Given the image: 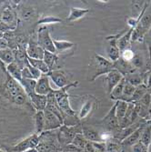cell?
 Returning <instances> with one entry per match:
<instances>
[{"label": "cell", "instance_id": "obj_1", "mask_svg": "<svg viewBox=\"0 0 151 152\" xmlns=\"http://www.w3.org/2000/svg\"><path fill=\"white\" fill-rule=\"evenodd\" d=\"M77 85H78V81H76V82L70 83L69 85L63 88H59L58 90L53 91L55 99H56L58 106L61 109L63 115H66L68 117H75L76 116V112L74 111L73 108L70 106L69 96H68L67 90L72 87H77Z\"/></svg>", "mask_w": 151, "mask_h": 152}, {"label": "cell", "instance_id": "obj_2", "mask_svg": "<svg viewBox=\"0 0 151 152\" xmlns=\"http://www.w3.org/2000/svg\"><path fill=\"white\" fill-rule=\"evenodd\" d=\"M37 44L39 47L42 48L45 51H48L51 53H56L57 50L55 48L53 39L51 38L49 29L47 26L40 27L39 30L37 31Z\"/></svg>", "mask_w": 151, "mask_h": 152}, {"label": "cell", "instance_id": "obj_3", "mask_svg": "<svg viewBox=\"0 0 151 152\" xmlns=\"http://www.w3.org/2000/svg\"><path fill=\"white\" fill-rule=\"evenodd\" d=\"M39 135L35 133L25 139L24 140L20 141L16 146H14L13 150L15 152H26L32 148H36L39 144Z\"/></svg>", "mask_w": 151, "mask_h": 152}, {"label": "cell", "instance_id": "obj_4", "mask_svg": "<svg viewBox=\"0 0 151 152\" xmlns=\"http://www.w3.org/2000/svg\"><path fill=\"white\" fill-rule=\"evenodd\" d=\"M96 63H97V66L98 68V73L93 77L92 80H94L97 77L101 76V75H106L110 70L114 69V63L110 60L105 58L104 57L100 56V55H96L95 56Z\"/></svg>", "mask_w": 151, "mask_h": 152}, {"label": "cell", "instance_id": "obj_5", "mask_svg": "<svg viewBox=\"0 0 151 152\" xmlns=\"http://www.w3.org/2000/svg\"><path fill=\"white\" fill-rule=\"evenodd\" d=\"M44 116H45V130L44 131H50L60 128L63 125V122L59 119L58 116L47 109H44Z\"/></svg>", "mask_w": 151, "mask_h": 152}, {"label": "cell", "instance_id": "obj_6", "mask_svg": "<svg viewBox=\"0 0 151 152\" xmlns=\"http://www.w3.org/2000/svg\"><path fill=\"white\" fill-rule=\"evenodd\" d=\"M26 56L30 58L43 59L45 50L41 47H39L36 41L30 40L26 48Z\"/></svg>", "mask_w": 151, "mask_h": 152}, {"label": "cell", "instance_id": "obj_7", "mask_svg": "<svg viewBox=\"0 0 151 152\" xmlns=\"http://www.w3.org/2000/svg\"><path fill=\"white\" fill-rule=\"evenodd\" d=\"M6 89L8 93V95L12 98V100L17 98L18 96L26 93L22 88V86L20 85V83L17 80H15L14 78H12L11 77L8 76L7 80L6 82Z\"/></svg>", "mask_w": 151, "mask_h": 152}, {"label": "cell", "instance_id": "obj_8", "mask_svg": "<svg viewBox=\"0 0 151 152\" xmlns=\"http://www.w3.org/2000/svg\"><path fill=\"white\" fill-rule=\"evenodd\" d=\"M124 77L118 70H117L116 68L110 70L108 73L106 74L105 79L107 81V92L110 94L113 88L118 84V83L122 80V78Z\"/></svg>", "mask_w": 151, "mask_h": 152}, {"label": "cell", "instance_id": "obj_9", "mask_svg": "<svg viewBox=\"0 0 151 152\" xmlns=\"http://www.w3.org/2000/svg\"><path fill=\"white\" fill-rule=\"evenodd\" d=\"M49 77L45 76V77H41L38 80H36V85L35 88V92L38 95L41 96H48L50 93L54 91L52 88L50 87V83H49Z\"/></svg>", "mask_w": 151, "mask_h": 152}, {"label": "cell", "instance_id": "obj_10", "mask_svg": "<svg viewBox=\"0 0 151 152\" xmlns=\"http://www.w3.org/2000/svg\"><path fill=\"white\" fill-rule=\"evenodd\" d=\"M103 123L106 126V128L109 131H113L119 128V122L117 120V118L116 116V106L114 105L109 112L107 114V116L103 118Z\"/></svg>", "mask_w": 151, "mask_h": 152}, {"label": "cell", "instance_id": "obj_11", "mask_svg": "<svg viewBox=\"0 0 151 152\" xmlns=\"http://www.w3.org/2000/svg\"><path fill=\"white\" fill-rule=\"evenodd\" d=\"M47 76L58 88H63L70 84L66 75L61 70H52L47 74Z\"/></svg>", "mask_w": 151, "mask_h": 152}, {"label": "cell", "instance_id": "obj_12", "mask_svg": "<svg viewBox=\"0 0 151 152\" xmlns=\"http://www.w3.org/2000/svg\"><path fill=\"white\" fill-rule=\"evenodd\" d=\"M30 99L32 104L36 107V111H44V109L47 107V96H41L36 94V92L27 96Z\"/></svg>", "mask_w": 151, "mask_h": 152}, {"label": "cell", "instance_id": "obj_13", "mask_svg": "<svg viewBox=\"0 0 151 152\" xmlns=\"http://www.w3.org/2000/svg\"><path fill=\"white\" fill-rule=\"evenodd\" d=\"M146 125H141L139 126L138 129H136L134 132H132L127 139H125L121 142V144L124 147H132L133 145H135L136 143H138L140 140L141 134L143 132V129L145 128Z\"/></svg>", "mask_w": 151, "mask_h": 152}, {"label": "cell", "instance_id": "obj_14", "mask_svg": "<svg viewBox=\"0 0 151 152\" xmlns=\"http://www.w3.org/2000/svg\"><path fill=\"white\" fill-rule=\"evenodd\" d=\"M2 21L9 27V29H12V25L16 27L17 26V19H16V13L10 7H7L4 9L2 13Z\"/></svg>", "mask_w": 151, "mask_h": 152}, {"label": "cell", "instance_id": "obj_15", "mask_svg": "<svg viewBox=\"0 0 151 152\" xmlns=\"http://www.w3.org/2000/svg\"><path fill=\"white\" fill-rule=\"evenodd\" d=\"M95 103H96V99L93 98V96H90L89 99H88L84 102V104L82 105L81 109H80V111H79L78 118L82 119V118H85L86 117H88L89 115V113L93 110Z\"/></svg>", "mask_w": 151, "mask_h": 152}, {"label": "cell", "instance_id": "obj_16", "mask_svg": "<svg viewBox=\"0 0 151 152\" xmlns=\"http://www.w3.org/2000/svg\"><path fill=\"white\" fill-rule=\"evenodd\" d=\"M117 42V39L115 37H112L110 39V45H109L110 48H109V50H108V57L110 61H112L113 63L117 61L120 58V55H121Z\"/></svg>", "mask_w": 151, "mask_h": 152}, {"label": "cell", "instance_id": "obj_17", "mask_svg": "<svg viewBox=\"0 0 151 152\" xmlns=\"http://www.w3.org/2000/svg\"><path fill=\"white\" fill-rule=\"evenodd\" d=\"M7 71L8 73V76L11 77L17 81H20L22 79V68L16 63L13 62L7 66Z\"/></svg>", "mask_w": 151, "mask_h": 152}, {"label": "cell", "instance_id": "obj_18", "mask_svg": "<svg viewBox=\"0 0 151 152\" xmlns=\"http://www.w3.org/2000/svg\"><path fill=\"white\" fill-rule=\"evenodd\" d=\"M34 118H35V133L40 135L45 130L44 111H36Z\"/></svg>", "mask_w": 151, "mask_h": 152}, {"label": "cell", "instance_id": "obj_19", "mask_svg": "<svg viewBox=\"0 0 151 152\" xmlns=\"http://www.w3.org/2000/svg\"><path fill=\"white\" fill-rule=\"evenodd\" d=\"M133 29L134 28H131L122 37H119V38L117 39V47L120 50V52L124 51L126 49H128L129 44H130V41H131V37H132V32H133Z\"/></svg>", "mask_w": 151, "mask_h": 152}, {"label": "cell", "instance_id": "obj_20", "mask_svg": "<svg viewBox=\"0 0 151 152\" xmlns=\"http://www.w3.org/2000/svg\"><path fill=\"white\" fill-rule=\"evenodd\" d=\"M89 12V9L88 8H78V7H71L70 14L67 18L68 22H73L76 21L81 18L85 17L87 14Z\"/></svg>", "mask_w": 151, "mask_h": 152}, {"label": "cell", "instance_id": "obj_21", "mask_svg": "<svg viewBox=\"0 0 151 152\" xmlns=\"http://www.w3.org/2000/svg\"><path fill=\"white\" fill-rule=\"evenodd\" d=\"M27 61H28V63L31 66H33L34 67L36 68V69H38L42 74L47 75L50 72V69L47 66V64L44 62L43 59H34V58H30L27 57Z\"/></svg>", "mask_w": 151, "mask_h": 152}, {"label": "cell", "instance_id": "obj_22", "mask_svg": "<svg viewBox=\"0 0 151 152\" xmlns=\"http://www.w3.org/2000/svg\"><path fill=\"white\" fill-rule=\"evenodd\" d=\"M20 85L22 86L24 91L26 94L28 96L32 93L35 92L36 85V79H31V78H22L20 81Z\"/></svg>", "mask_w": 151, "mask_h": 152}, {"label": "cell", "instance_id": "obj_23", "mask_svg": "<svg viewBox=\"0 0 151 152\" xmlns=\"http://www.w3.org/2000/svg\"><path fill=\"white\" fill-rule=\"evenodd\" d=\"M116 106V116L117 118L118 122L125 117L127 110L128 107V102L123 101V100H117L115 103Z\"/></svg>", "mask_w": 151, "mask_h": 152}, {"label": "cell", "instance_id": "obj_24", "mask_svg": "<svg viewBox=\"0 0 151 152\" xmlns=\"http://www.w3.org/2000/svg\"><path fill=\"white\" fill-rule=\"evenodd\" d=\"M125 83H126V78L125 77L122 78V80L118 83V84L113 88V90L110 93V99L112 100H120L122 94H123V89H124L125 87Z\"/></svg>", "mask_w": 151, "mask_h": 152}, {"label": "cell", "instance_id": "obj_25", "mask_svg": "<svg viewBox=\"0 0 151 152\" xmlns=\"http://www.w3.org/2000/svg\"><path fill=\"white\" fill-rule=\"evenodd\" d=\"M43 60L47 64V66H48L50 71H52L54 66H56V65H57V63L58 61V58L56 55V53H51V52H48V51H45Z\"/></svg>", "mask_w": 151, "mask_h": 152}, {"label": "cell", "instance_id": "obj_26", "mask_svg": "<svg viewBox=\"0 0 151 152\" xmlns=\"http://www.w3.org/2000/svg\"><path fill=\"white\" fill-rule=\"evenodd\" d=\"M82 134H83V136L85 137V139L89 142H101L100 135L96 130H94L93 129L84 128L83 133Z\"/></svg>", "mask_w": 151, "mask_h": 152}, {"label": "cell", "instance_id": "obj_27", "mask_svg": "<svg viewBox=\"0 0 151 152\" xmlns=\"http://www.w3.org/2000/svg\"><path fill=\"white\" fill-rule=\"evenodd\" d=\"M135 90H136V87L132 86L131 84H129L128 82L126 81L124 89H123V94H122V96H121L120 100H123V101H126V102L130 103L131 99H132V96H133Z\"/></svg>", "mask_w": 151, "mask_h": 152}, {"label": "cell", "instance_id": "obj_28", "mask_svg": "<svg viewBox=\"0 0 151 152\" xmlns=\"http://www.w3.org/2000/svg\"><path fill=\"white\" fill-rule=\"evenodd\" d=\"M0 60H2L7 65H9L13 62H15V56L14 52L10 48H5L0 50Z\"/></svg>", "mask_w": 151, "mask_h": 152}, {"label": "cell", "instance_id": "obj_29", "mask_svg": "<svg viewBox=\"0 0 151 152\" xmlns=\"http://www.w3.org/2000/svg\"><path fill=\"white\" fill-rule=\"evenodd\" d=\"M147 92V88L146 85L144 84H141L138 87H136V90L132 96V99H131V103H136V102H138L139 101L143 96Z\"/></svg>", "mask_w": 151, "mask_h": 152}, {"label": "cell", "instance_id": "obj_30", "mask_svg": "<svg viewBox=\"0 0 151 152\" xmlns=\"http://www.w3.org/2000/svg\"><path fill=\"white\" fill-rule=\"evenodd\" d=\"M53 43L57 51H66L67 49H70L74 46H76L74 43L69 42V41H66V40L53 39Z\"/></svg>", "mask_w": 151, "mask_h": 152}, {"label": "cell", "instance_id": "obj_31", "mask_svg": "<svg viewBox=\"0 0 151 152\" xmlns=\"http://www.w3.org/2000/svg\"><path fill=\"white\" fill-rule=\"evenodd\" d=\"M125 78H126L127 82H128L129 84H131L134 87H138V86L143 84L142 77L139 74L136 73V72H133L131 74H128V75L125 76Z\"/></svg>", "mask_w": 151, "mask_h": 152}, {"label": "cell", "instance_id": "obj_32", "mask_svg": "<svg viewBox=\"0 0 151 152\" xmlns=\"http://www.w3.org/2000/svg\"><path fill=\"white\" fill-rule=\"evenodd\" d=\"M139 141L144 144L146 147L148 148L150 142H151V124H147V125L145 126L144 129H143V132L141 134V137H140V140Z\"/></svg>", "mask_w": 151, "mask_h": 152}, {"label": "cell", "instance_id": "obj_33", "mask_svg": "<svg viewBox=\"0 0 151 152\" xmlns=\"http://www.w3.org/2000/svg\"><path fill=\"white\" fill-rule=\"evenodd\" d=\"M87 143H88V140L85 139L83 134H79V133H77L75 136V137L72 140V144L76 146L77 148H78L79 149H84Z\"/></svg>", "mask_w": 151, "mask_h": 152}, {"label": "cell", "instance_id": "obj_34", "mask_svg": "<svg viewBox=\"0 0 151 152\" xmlns=\"http://www.w3.org/2000/svg\"><path fill=\"white\" fill-rule=\"evenodd\" d=\"M35 15V9L32 7H25L20 11V17L23 20H29Z\"/></svg>", "mask_w": 151, "mask_h": 152}, {"label": "cell", "instance_id": "obj_35", "mask_svg": "<svg viewBox=\"0 0 151 152\" xmlns=\"http://www.w3.org/2000/svg\"><path fill=\"white\" fill-rule=\"evenodd\" d=\"M61 22V19L57 17H52V16H46L43 17L39 21V25H50V24H56Z\"/></svg>", "mask_w": 151, "mask_h": 152}, {"label": "cell", "instance_id": "obj_36", "mask_svg": "<svg viewBox=\"0 0 151 152\" xmlns=\"http://www.w3.org/2000/svg\"><path fill=\"white\" fill-rule=\"evenodd\" d=\"M26 66H27V68H28V69H29V71H30L31 75H32V76H33V77H34V79L38 80L41 77H42V73H41L38 69H36V67H34L33 66H31V65L28 63V61H26Z\"/></svg>", "mask_w": 151, "mask_h": 152}, {"label": "cell", "instance_id": "obj_37", "mask_svg": "<svg viewBox=\"0 0 151 152\" xmlns=\"http://www.w3.org/2000/svg\"><path fill=\"white\" fill-rule=\"evenodd\" d=\"M36 149L38 152H55L53 146L48 143H39Z\"/></svg>", "mask_w": 151, "mask_h": 152}, {"label": "cell", "instance_id": "obj_38", "mask_svg": "<svg viewBox=\"0 0 151 152\" xmlns=\"http://www.w3.org/2000/svg\"><path fill=\"white\" fill-rule=\"evenodd\" d=\"M134 55H135L134 52H133L131 49L128 48V49H126V50H124V51H122V52H121L120 58H123L124 60H126V61H128V62H131V60H132L133 58H134Z\"/></svg>", "mask_w": 151, "mask_h": 152}, {"label": "cell", "instance_id": "obj_39", "mask_svg": "<svg viewBox=\"0 0 151 152\" xmlns=\"http://www.w3.org/2000/svg\"><path fill=\"white\" fill-rule=\"evenodd\" d=\"M131 65L135 67V68H139L143 66V58L141 56L138 54H135L134 55V58L131 60Z\"/></svg>", "mask_w": 151, "mask_h": 152}, {"label": "cell", "instance_id": "obj_40", "mask_svg": "<svg viewBox=\"0 0 151 152\" xmlns=\"http://www.w3.org/2000/svg\"><path fill=\"white\" fill-rule=\"evenodd\" d=\"M132 152H148V148L139 141L132 146Z\"/></svg>", "mask_w": 151, "mask_h": 152}, {"label": "cell", "instance_id": "obj_41", "mask_svg": "<svg viewBox=\"0 0 151 152\" xmlns=\"http://www.w3.org/2000/svg\"><path fill=\"white\" fill-rule=\"evenodd\" d=\"M22 78H31V79H34L33 76L31 75L29 69L27 68V66L25 65V66L22 68Z\"/></svg>", "mask_w": 151, "mask_h": 152}, {"label": "cell", "instance_id": "obj_42", "mask_svg": "<svg viewBox=\"0 0 151 152\" xmlns=\"http://www.w3.org/2000/svg\"><path fill=\"white\" fill-rule=\"evenodd\" d=\"M144 38L146 39V42L148 45V48H149V54H150V60H151V27L149 28V30L147 32V34L145 35Z\"/></svg>", "mask_w": 151, "mask_h": 152}, {"label": "cell", "instance_id": "obj_43", "mask_svg": "<svg viewBox=\"0 0 151 152\" xmlns=\"http://www.w3.org/2000/svg\"><path fill=\"white\" fill-rule=\"evenodd\" d=\"M97 149H96L94 143L93 142H89L88 141V143L86 144L85 148H84V152H96Z\"/></svg>", "mask_w": 151, "mask_h": 152}, {"label": "cell", "instance_id": "obj_44", "mask_svg": "<svg viewBox=\"0 0 151 152\" xmlns=\"http://www.w3.org/2000/svg\"><path fill=\"white\" fill-rule=\"evenodd\" d=\"M8 48V42L6 38H0V50Z\"/></svg>", "mask_w": 151, "mask_h": 152}, {"label": "cell", "instance_id": "obj_45", "mask_svg": "<svg viewBox=\"0 0 151 152\" xmlns=\"http://www.w3.org/2000/svg\"><path fill=\"white\" fill-rule=\"evenodd\" d=\"M0 38H4V33L2 31H0Z\"/></svg>", "mask_w": 151, "mask_h": 152}, {"label": "cell", "instance_id": "obj_46", "mask_svg": "<svg viewBox=\"0 0 151 152\" xmlns=\"http://www.w3.org/2000/svg\"><path fill=\"white\" fill-rule=\"evenodd\" d=\"M148 152H151V142H150V144L148 146Z\"/></svg>", "mask_w": 151, "mask_h": 152}, {"label": "cell", "instance_id": "obj_47", "mask_svg": "<svg viewBox=\"0 0 151 152\" xmlns=\"http://www.w3.org/2000/svg\"><path fill=\"white\" fill-rule=\"evenodd\" d=\"M0 152H5V151H3V150H1V149H0Z\"/></svg>", "mask_w": 151, "mask_h": 152}, {"label": "cell", "instance_id": "obj_48", "mask_svg": "<svg viewBox=\"0 0 151 152\" xmlns=\"http://www.w3.org/2000/svg\"><path fill=\"white\" fill-rule=\"evenodd\" d=\"M1 5H2V2H1V1H0V6H1Z\"/></svg>", "mask_w": 151, "mask_h": 152}, {"label": "cell", "instance_id": "obj_49", "mask_svg": "<svg viewBox=\"0 0 151 152\" xmlns=\"http://www.w3.org/2000/svg\"><path fill=\"white\" fill-rule=\"evenodd\" d=\"M150 118H151V111H150Z\"/></svg>", "mask_w": 151, "mask_h": 152}, {"label": "cell", "instance_id": "obj_50", "mask_svg": "<svg viewBox=\"0 0 151 152\" xmlns=\"http://www.w3.org/2000/svg\"><path fill=\"white\" fill-rule=\"evenodd\" d=\"M122 152H125V151H122Z\"/></svg>", "mask_w": 151, "mask_h": 152}]
</instances>
